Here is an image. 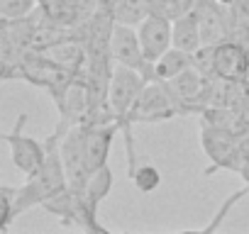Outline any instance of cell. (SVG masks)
I'll use <instances>...</instances> for the list:
<instances>
[{
  "label": "cell",
  "instance_id": "1",
  "mask_svg": "<svg viewBox=\"0 0 249 234\" xmlns=\"http://www.w3.org/2000/svg\"><path fill=\"white\" fill-rule=\"evenodd\" d=\"M59 144H61V137L56 132H52L47 137V147H49L47 161L32 176H27L25 185L18 188V200H15V215L18 217L25 215L27 210L37 207V205H44L49 198H54L56 193H61L69 185L66 166H64Z\"/></svg>",
  "mask_w": 249,
  "mask_h": 234
},
{
  "label": "cell",
  "instance_id": "10",
  "mask_svg": "<svg viewBox=\"0 0 249 234\" xmlns=\"http://www.w3.org/2000/svg\"><path fill=\"white\" fill-rule=\"evenodd\" d=\"M174 47L193 51V54L203 49V30H200L198 10L183 13L174 20Z\"/></svg>",
  "mask_w": 249,
  "mask_h": 234
},
{
  "label": "cell",
  "instance_id": "4",
  "mask_svg": "<svg viewBox=\"0 0 249 234\" xmlns=\"http://www.w3.org/2000/svg\"><path fill=\"white\" fill-rule=\"evenodd\" d=\"M188 115V110L183 107V102L176 98V93L171 90V85L166 81H147L135 107L130 115V127H135L137 122H166L174 117Z\"/></svg>",
  "mask_w": 249,
  "mask_h": 234
},
{
  "label": "cell",
  "instance_id": "11",
  "mask_svg": "<svg viewBox=\"0 0 249 234\" xmlns=\"http://www.w3.org/2000/svg\"><path fill=\"white\" fill-rule=\"evenodd\" d=\"M191 66H198V54L171 47L169 51H164L154 61V78L157 81H171V78L181 76L183 71H188Z\"/></svg>",
  "mask_w": 249,
  "mask_h": 234
},
{
  "label": "cell",
  "instance_id": "2",
  "mask_svg": "<svg viewBox=\"0 0 249 234\" xmlns=\"http://www.w3.org/2000/svg\"><path fill=\"white\" fill-rule=\"evenodd\" d=\"M147 78L127 66H115L112 81H110V90H107V102L110 110L115 115V122L120 125V134L124 137V149H127V176H132L137 171V154H135V142H132V127H130V115L132 107L144 88Z\"/></svg>",
  "mask_w": 249,
  "mask_h": 234
},
{
  "label": "cell",
  "instance_id": "5",
  "mask_svg": "<svg viewBox=\"0 0 249 234\" xmlns=\"http://www.w3.org/2000/svg\"><path fill=\"white\" fill-rule=\"evenodd\" d=\"M208 51L205 66L210 78L225 83H242L249 73V51L239 42H217L213 47H203Z\"/></svg>",
  "mask_w": 249,
  "mask_h": 234
},
{
  "label": "cell",
  "instance_id": "16",
  "mask_svg": "<svg viewBox=\"0 0 249 234\" xmlns=\"http://www.w3.org/2000/svg\"><path fill=\"white\" fill-rule=\"evenodd\" d=\"M37 0H0V17L3 20H20L32 15Z\"/></svg>",
  "mask_w": 249,
  "mask_h": 234
},
{
  "label": "cell",
  "instance_id": "7",
  "mask_svg": "<svg viewBox=\"0 0 249 234\" xmlns=\"http://www.w3.org/2000/svg\"><path fill=\"white\" fill-rule=\"evenodd\" d=\"M110 51H112V59H115L117 66L135 68L147 81H154V64L147 59V54L142 49L137 27L115 22V30H112V37H110Z\"/></svg>",
  "mask_w": 249,
  "mask_h": 234
},
{
  "label": "cell",
  "instance_id": "12",
  "mask_svg": "<svg viewBox=\"0 0 249 234\" xmlns=\"http://www.w3.org/2000/svg\"><path fill=\"white\" fill-rule=\"evenodd\" d=\"M112 185H115V176H112V168L105 164V166H100L98 171L88 173V178H86V183H83V193H86V198H88L95 207H100V202L110 195Z\"/></svg>",
  "mask_w": 249,
  "mask_h": 234
},
{
  "label": "cell",
  "instance_id": "9",
  "mask_svg": "<svg viewBox=\"0 0 249 234\" xmlns=\"http://www.w3.org/2000/svg\"><path fill=\"white\" fill-rule=\"evenodd\" d=\"M88 132H86V171L93 173L100 166L107 164L115 134H120V125L117 122H86Z\"/></svg>",
  "mask_w": 249,
  "mask_h": 234
},
{
  "label": "cell",
  "instance_id": "3",
  "mask_svg": "<svg viewBox=\"0 0 249 234\" xmlns=\"http://www.w3.org/2000/svg\"><path fill=\"white\" fill-rule=\"evenodd\" d=\"M200 147L210 161L205 168V176H213L217 171H234L239 173L242 164L247 161L244 147H242V134L230 130V127H217L203 122L200 127Z\"/></svg>",
  "mask_w": 249,
  "mask_h": 234
},
{
  "label": "cell",
  "instance_id": "14",
  "mask_svg": "<svg viewBox=\"0 0 249 234\" xmlns=\"http://www.w3.org/2000/svg\"><path fill=\"white\" fill-rule=\"evenodd\" d=\"M15 200H18V188L0 185V234H8L10 224L18 219V215H15Z\"/></svg>",
  "mask_w": 249,
  "mask_h": 234
},
{
  "label": "cell",
  "instance_id": "13",
  "mask_svg": "<svg viewBox=\"0 0 249 234\" xmlns=\"http://www.w3.org/2000/svg\"><path fill=\"white\" fill-rule=\"evenodd\" d=\"M112 15L117 25L140 27L142 20L152 15V8H149V0H117L112 5Z\"/></svg>",
  "mask_w": 249,
  "mask_h": 234
},
{
  "label": "cell",
  "instance_id": "17",
  "mask_svg": "<svg viewBox=\"0 0 249 234\" xmlns=\"http://www.w3.org/2000/svg\"><path fill=\"white\" fill-rule=\"evenodd\" d=\"M244 195H249V188H247V185H244V188H239V190H234V193H232V195H230L222 205H220V210L215 212V217H213V219H210V222L200 229V232H213V229H217V227L222 224V219L227 217V212H230L237 202H242V200H244Z\"/></svg>",
  "mask_w": 249,
  "mask_h": 234
},
{
  "label": "cell",
  "instance_id": "6",
  "mask_svg": "<svg viewBox=\"0 0 249 234\" xmlns=\"http://www.w3.org/2000/svg\"><path fill=\"white\" fill-rule=\"evenodd\" d=\"M27 120H30V115L22 112V115L18 117L13 132H8L3 139H5V144L10 147V156H13L15 168H18L20 173H25V176H32V173L47 161L49 147H47V142H37L35 137L22 134Z\"/></svg>",
  "mask_w": 249,
  "mask_h": 234
},
{
  "label": "cell",
  "instance_id": "15",
  "mask_svg": "<svg viewBox=\"0 0 249 234\" xmlns=\"http://www.w3.org/2000/svg\"><path fill=\"white\" fill-rule=\"evenodd\" d=\"M130 181L135 183V188H137L142 195H149V193H154V190L161 185V173H159L157 166L144 164V166H137V171L130 176Z\"/></svg>",
  "mask_w": 249,
  "mask_h": 234
},
{
  "label": "cell",
  "instance_id": "18",
  "mask_svg": "<svg viewBox=\"0 0 249 234\" xmlns=\"http://www.w3.org/2000/svg\"><path fill=\"white\" fill-rule=\"evenodd\" d=\"M239 176H242L244 185L249 188V161H244V164H242V168H239Z\"/></svg>",
  "mask_w": 249,
  "mask_h": 234
},
{
  "label": "cell",
  "instance_id": "8",
  "mask_svg": "<svg viewBox=\"0 0 249 234\" xmlns=\"http://www.w3.org/2000/svg\"><path fill=\"white\" fill-rule=\"evenodd\" d=\"M137 34H140L147 59L154 64L164 51H169L174 47V20H169L164 15H149L137 27Z\"/></svg>",
  "mask_w": 249,
  "mask_h": 234
}]
</instances>
